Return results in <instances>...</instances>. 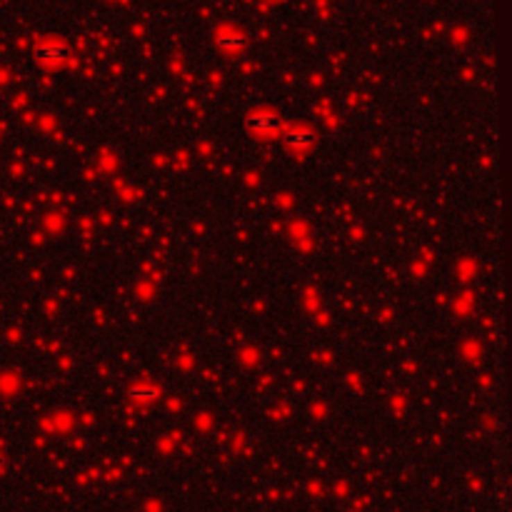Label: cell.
<instances>
[{
  "mask_svg": "<svg viewBox=\"0 0 512 512\" xmlns=\"http://www.w3.org/2000/svg\"><path fill=\"white\" fill-rule=\"evenodd\" d=\"M248 128H250V133H255V135H275V133L282 130V120L278 118L275 112L257 110L248 118Z\"/></svg>",
  "mask_w": 512,
  "mask_h": 512,
  "instance_id": "6da1fadb",
  "label": "cell"
},
{
  "mask_svg": "<svg viewBox=\"0 0 512 512\" xmlns=\"http://www.w3.org/2000/svg\"><path fill=\"white\" fill-rule=\"evenodd\" d=\"M215 45H218L223 53H228V56H235V53H240V50L245 48V37L243 35H235V33H223V35L215 37Z\"/></svg>",
  "mask_w": 512,
  "mask_h": 512,
  "instance_id": "277c9868",
  "label": "cell"
},
{
  "mask_svg": "<svg viewBox=\"0 0 512 512\" xmlns=\"http://www.w3.org/2000/svg\"><path fill=\"white\" fill-rule=\"evenodd\" d=\"M285 145L295 153H305L315 145V133L307 130V128H295V130L285 133Z\"/></svg>",
  "mask_w": 512,
  "mask_h": 512,
  "instance_id": "3957f363",
  "label": "cell"
},
{
  "mask_svg": "<svg viewBox=\"0 0 512 512\" xmlns=\"http://www.w3.org/2000/svg\"><path fill=\"white\" fill-rule=\"evenodd\" d=\"M157 395L155 387H135L133 390V398H145V400H153Z\"/></svg>",
  "mask_w": 512,
  "mask_h": 512,
  "instance_id": "5b68a950",
  "label": "cell"
},
{
  "mask_svg": "<svg viewBox=\"0 0 512 512\" xmlns=\"http://www.w3.org/2000/svg\"><path fill=\"white\" fill-rule=\"evenodd\" d=\"M3 468H6V457L0 455V470H3Z\"/></svg>",
  "mask_w": 512,
  "mask_h": 512,
  "instance_id": "8992f818",
  "label": "cell"
},
{
  "mask_svg": "<svg viewBox=\"0 0 512 512\" xmlns=\"http://www.w3.org/2000/svg\"><path fill=\"white\" fill-rule=\"evenodd\" d=\"M68 56H70V50L62 43H56V40L40 43L35 48V58L43 62V65H60V62L68 60Z\"/></svg>",
  "mask_w": 512,
  "mask_h": 512,
  "instance_id": "7a4b0ae2",
  "label": "cell"
}]
</instances>
